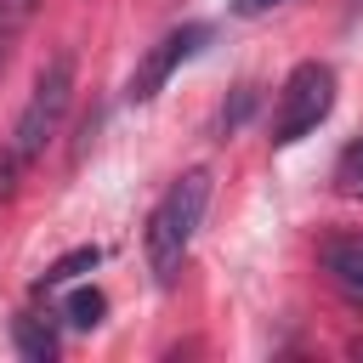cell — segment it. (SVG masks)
Wrapping results in <instances>:
<instances>
[{
    "mask_svg": "<svg viewBox=\"0 0 363 363\" xmlns=\"http://www.w3.org/2000/svg\"><path fill=\"white\" fill-rule=\"evenodd\" d=\"M204 210H210V170H182L164 187V199L153 204L147 233H142V250H147V272L159 284H176V272H182V261H187V250L199 238Z\"/></svg>",
    "mask_w": 363,
    "mask_h": 363,
    "instance_id": "obj_1",
    "label": "cell"
},
{
    "mask_svg": "<svg viewBox=\"0 0 363 363\" xmlns=\"http://www.w3.org/2000/svg\"><path fill=\"white\" fill-rule=\"evenodd\" d=\"M74 102V51H57L40 74H34V91H28V108L17 113V130H11V159H34L45 153V142L62 130V113Z\"/></svg>",
    "mask_w": 363,
    "mask_h": 363,
    "instance_id": "obj_2",
    "label": "cell"
},
{
    "mask_svg": "<svg viewBox=\"0 0 363 363\" xmlns=\"http://www.w3.org/2000/svg\"><path fill=\"white\" fill-rule=\"evenodd\" d=\"M335 108V68L329 62H295L278 108H272V147H295L301 136H312Z\"/></svg>",
    "mask_w": 363,
    "mask_h": 363,
    "instance_id": "obj_3",
    "label": "cell"
},
{
    "mask_svg": "<svg viewBox=\"0 0 363 363\" xmlns=\"http://www.w3.org/2000/svg\"><path fill=\"white\" fill-rule=\"evenodd\" d=\"M204 40H210V28H204V23L170 28V34H164V40L142 57V68H136V79H130V102H153V96L170 85V74H176V68H182V62H187Z\"/></svg>",
    "mask_w": 363,
    "mask_h": 363,
    "instance_id": "obj_4",
    "label": "cell"
},
{
    "mask_svg": "<svg viewBox=\"0 0 363 363\" xmlns=\"http://www.w3.org/2000/svg\"><path fill=\"white\" fill-rule=\"evenodd\" d=\"M323 272L335 278V289H340L346 301L363 306V233H352V238H329V244H323Z\"/></svg>",
    "mask_w": 363,
    "mask_h": 363,
    "instance_id": "obj_5",
    "label": "cell"
},
{
    "mask_svg": "<svg viewBox=\"0 0 363 363\" xmlns=\"http://www.w3.org/2000/svg\"><path fill=\"white\" fill-rule=\"evenodd\" d=\"M11 340H17V352H23L28 363H51V357H57V329H51L40 312H17V318H11Z\"/></svg>",
    "mask_w": 363,
    "mask_h": 363,
    "instance_id": "obj_6",
    "label": "cell"
},
{
    "mask_svg": "<svg viewBox=\"0 0 363 363\" xmlns=\"http://www.w3.org/2000/svg\"><path fill=\"white\" fill-rule=\"evenodd\" d=\"M34 6H40V0H0V74H6V62H11L23 28L34 23Z\"/></svg>",
    "mask_w": 363,
    "mask_h": 363,
    "instance_id": "obj_7",
    "label": "cell"
},
{
    "mask_svg": "<svg viewBox=\"0 0 363 363\" xmlns=\"http://www.w3.org/2000/svg\"><path fill=\"white\" fill-rule=\"evenodd\" d=\"M102 261V250L96 244H85V250H68L62 261H51L45 272H40V289H57V284H68V278H79V272H91Z\"/></svg>",
    "mask_w": 363,
    "mask_h": 363,
    "instance_id": "obj_8",
    "label": "cell"
},
{
    "mask_svg": "<svg viewBox=\"0 0 363 363\" xmlns=\"http://www.w3.org/2000/svg\"><path fill=\"white\" fill-rule=\"evenodd\" d=\"M102 312H108V301H102L96 289H74V295L62 301V318H68L74 329H96V323H102Z\"/></svg>",
    "mask_w": 363,
    "mask_h": 363,
    "instance_id": "obj_9",
    "label": "cell"
},
{
    "mask_svg": "<svg viewBox=\"0 0 363 363\" xmlns=\"http://www.w3.org/2000/svg\"><path fill=\"white\" fill-rule=\"evenodd\" d=\"M340 182H346L352 193H363V142H352V147L340 153Z\"/></svg>",
    "mask_w": 363,
    "mask_h": 363,
    "instance_id": "obj_10",
    "label": "cell"
},
{
    "mask_svg": "<svg viewBox=\"0 0 363 363\" xmlns=\"http://www.w3.org/2000/svg\"><path fill=\"white\" fill-rule=\"evenodd\" d=\"M272 6H284V0H233L238 17H261V11H272Z\"/></svg>",
    "mask_w": 363,
    "mask_h": 363,
    "instance_id": "obj_11",
    "label": "cell"
},
{
    "mask_svg": "<svg viewBox=\"0 0 363 363\" xmlns=\"http://www.w3.org/2000/svg\"><path fill=\"white\" fill-rule=\"evenodd\" d=\"M352 11H363V0H352Z\"/></svg>",
    "mask_w": 363,
    "mask_h": 363,
    "instance_id": "obj_12",
    "label": "cell"
}]
</instances>
